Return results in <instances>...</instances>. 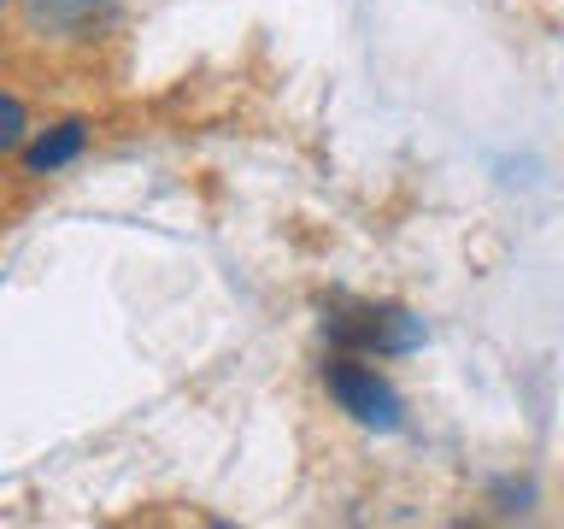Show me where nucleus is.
Instances as JSON below:
<instances>
[{
  "mask_svg": "<svg viewBox=\"0 0 564 529\" xmlns=\"http://www.w3.org/2000/svg\"><path fill=\"white\" fill-rule=\"evenodd\" d=\"M106 18V0H18V24L59 42H88Z\"/></svg>",
  "mask_w": 564,
  "mask_h": 529,
  "instance_id": "nucleus-4",
  "label": "nucleus"
},
{
  "mask_svg": "<svg viewBox=\"0 0 564 529\" xmlns=\"http://www.w3.org/2000/svg\"><path fill=\"white\" fill-rule=\"evenodd\" d=\"M0 112H7V123H0V148L18 159V153H24V141H30V112H24V100H18V88H7Z\"/></svg>",
  "mask_w": 564,
  "mask_h": 529,
  "instance_id": "nucleus-5",
  "label": "nucleus"
},
{
  "mask_svg": "<svg viewBox=\"0 0 564 529\" xmlns=\"http://www.w3.org/2000/svg\"><path fill=\"white\" fill-rule=\"evenodd\" d=\"M88 130H95L88 118H59L53 130H35L24 141V153H18V171L24 176H59L65 165H77L88 153Z\"/></svg>",
  "mask_w": 564,
  "mask_h": 529,
  "instance_id": "nucleus-3",
  "label": "nucleus"
},
{
  "mask_svg": "<svg viewBox=\"0 0 564 529\" xmlns=\"http://www.w3.org/2000/svg\"><path fill=\"white\" fill-rule=\"evenodd\" d=\"M324 395L335 400V412H347L359 430H377V435H394L405 423V400L400 388L382 377L377 365L365 359V353H347L335 347L324 359Z\"/></svg>",
  "mask_w": 564,
  "mask_h": 529,
  "instance_id": "nucleus-1",
  "label": "nucleus"
},
{
  "mask_svg": "<svg viewBox=\"0 0 564 529\" xmlns=\"http://www.w3.org/2000/svg\"><path fill=\"white\" fill-rule=\"evenodd\" d=\"M324 335L347 353H377V359H400V353L423 347V317L388 300H335L324 317Z\"/></svg>",
  "mask_w": 564,
  "mask_h": 529,
  "instance_id": "nucleus-2",
  "label": "nucleus"
}]
</instances>
